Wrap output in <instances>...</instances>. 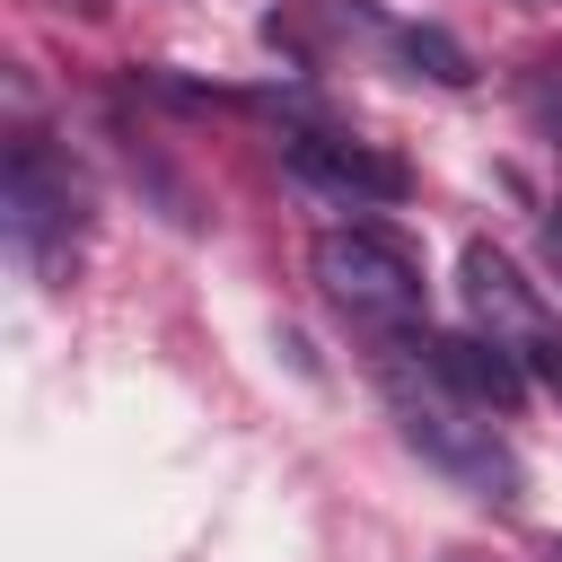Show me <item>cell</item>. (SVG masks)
<instances>
[{
  "instance_id": "obj_1",
  "label": "cell",
  "mask_w": 562,
  "mask_h": 562,
  "mask_svg": "<svg viewBox=\"0 0 562 562\" xmlns=\"http://www.w3.org/2000/svg\"><path fill=\"white\" fill-rule=\"evenodd\" d=\"M378 378H386V395H395V413H404V439H413L430 465H448V474L474 483L483 501H509V492H518V465H509V448L492 439V413L465 404V395L422 360L413 325H404V334H378Z\"/></svg>"
},
{
  "instance_id": "obj_2",
  "label": "cell",
  "mask_w": 562,
  "mask_h": 562,
  "mask_svg": "<svg viewBox=\"0 0 562 562\" xmlns=\"http://www.w3.org/2000/svg\"><path fill=\"white\" fill-rule=\"evenodd\" d=\"M307 263H316V290H325L351 325H369V334H404V325L422 316V255H413L395 228H378V220L325 228Z\"/></svg>"
},
{
  "instance_id": "obj_3",
  "label": "cell",
  "mask_w": 562,
  "mask_h": 562,
  "mask_svg": "<svg viewBox=\"0 0 562 562\" xmlns=\"http://www.w3.org/2000/svg\"><path fill=\"white\" fill-rule=\"evenodd\" d=\"M0 202H9V237H18L35 263H61V255H70V237H79V184H70V167H61L44 140H9Z\"/></svg>"
},
{
  "instance_id": "obj_4",
  "label": "cell",
  "mask_w": 562,
  "mask_h": 562,
  "mask_svg": "<svg viewBox=\"0 0 562 562\" xmlns=\"http://www.w3.org/2000/svg\"><path fill=\"white\" fill-rule=\"evenodd\" d=\"M457 281H465V307H474V325L501 342V351H544L562 325H553V307L536 299V281L501 255V246H465V263H457Z\"/></svg>"
},
{
  "instance_id": "obj_5",
  "label": "cell",
  "mask_w": 562,
  "mask_h": 562,
  "mask_svg": "<svg viewBox=\"0 0 562 562\" xmlns=\"http://www.w3.org/2000/svg\"><path fill=\"white\" fill-rule=\"evenodd\" d=\"M281 149H290V167H299L307 184L342 193L351 211H386V202L413 193L404 158H386V149H369V140H351V132H290Z\"/></svg>"
},
{
  "instance_id": "obj_6",
  "label": "cell",
  "mask_w": 562,
  "mask_h": 562,
  "mask_svg": "<svg viewBox=\"0 0 562 562\" xmlns=\"http://www.w3.org/2000/svg\"><path fill=\"white\" fill-rule=\"evenodd\" d=\"M413 342H422V360H430L465 404H483V413H518V395H527L518 351H501L492 334H413Z\"/></svg>"
},
{
  "instance_id": "obj_7",
  "label": "cell",
  "mask_w": 562,
  "mask_h": 562,
  "mask_svg": "<svg viewBox=\"0 0 562 562\" xmlns=\"http://www.w3.org/2000/svg\"><path fill=\"white\" fill-rule=\"evenodd\" d=\"M404 53H413L430 79H448V88H457V79H474V70H465V53H457L448 35H430V26H413V35H404Z\"/></svg>"
},
{
  "instance_id": "obj_8",
  "label": "cell",
  "mask_w": 562,
  "mask_h": 562,
  "mask_svg": "<svg viewBox=\"0 0 562 562\" xmlns=\"http://www.w3.org/2000/svg\"><path fill=\"white\" fill-rule=\"evenodd\" d=\"M527 360H536V378H544V386H553V395H562V334H553V342H544V351H527Z\"/></svg>"
},
{
  "instance_id": "obj_9",
  "label": "cell",
  "mask_w": 562,
  "mask_h": 562,
  "mask_svg": "<svg viewBox=\"0 0 562 562\" xmlns=\"http://www.w3.org/2000/svg\"><path fill=\"white\" fill-rule=\"evenodd\" d=\"M553 255H562V211H553Z\"/></svg>"
},
{
  "instance_id": "obj_10",
  "label": "cell",
  "mask_w": 562,
  "mask_h": 562,
  "mask_svg": "<svg viewBox=\"0 0 562 562\" xmlns=\"http://www.w3.org/2000/svg\"><path fill=\"white\" fill-rule=\"evenodd\" d=\"M544 562H562V544H553V553H544Z\"/></svg>"
}]
</instances>
